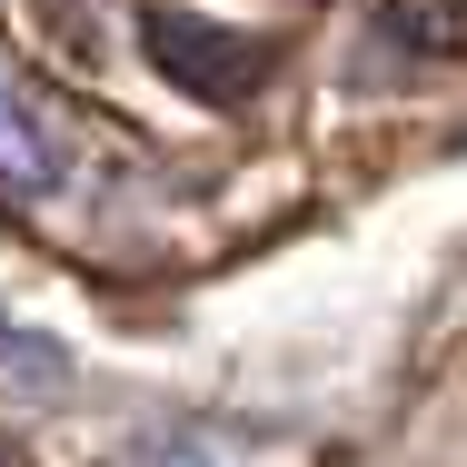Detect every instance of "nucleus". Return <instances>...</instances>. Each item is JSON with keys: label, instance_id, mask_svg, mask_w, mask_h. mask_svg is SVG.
Here are the masks:
<instances>
[{"label": "nucleus", "instance_id": "f257e3e1", "mask_svg": "<svg viewBox=\"0 0 467 467\" xmlns=\"http://www.w3.org/2000/svg\"><path fill=\"white\" fill-rule=\"evenodd\" d=\"M140 50H150V70L180 99H249L279 70L269 40L229 30V20H189V10H150V20H140Z\"/></svg>", "mask_w": 467, "mask_h": 467}, {"label": "nucleus", "instance_id": "f03ea898", "mask_svg": "<svg viewBox=\"0 0 467 467\" xmlns=\"http://www.w3.org/2000/svg\"><path fill=\"white\" fill-rule=\"evenodd\" d=\"M50 180H60V160H50V140H40L30 99L0 90V189H10V199H40Z\"/></svg>", "mask_w": 467, "mask_h": 467}, {"label": "nucleus", "instance_id": "7ed1b4c3", "mask_svg": "<svg viewBox=\"0 0 467 467\" xmlns=\"http://www.w3.org/2000/svg\"><path fill=\"white\" fill-rule=\"evenodd\" d=\"M0 388H10V398H50V388H70V358H60V338L20 328L10 308H0Z\"/></svg>", "mask_w": 467, "mask_h": 467}, {"label": "nucleus", "instance_id": "20e7f679", "mask_svg": "<svg viewBox=\"0 0 467 467\" xmlns=\"http://www.w3.org/2000/svg\"><path fill=\"white\" fill-rule=\"evenodd\" d=\"M388 40L428 60H467V0H388Z\"/></svg>", "mask_w": 467, "mask_h": 467}, {"label": "nucleus", "instance_id": "39448f33", "mask_svg": "<svg viewBox=\"0 0 467 467\" xmlns=\"http://www.w3.org/2000/svg\"><path fill=\"white\" fill-rule=\"evenodd\" d=\"M119 467H209V458H199V448H180V438H160V448H130Z\"/></svg>", "mask_w": 467, "mask_h": 467}, {"label": "nucleus", "instance_id": "423d86ee", "mask_svg": "<svg viewBox=\"0 0 467 467\" xmlns=\"http://www.w3.org/2000/svg\"><path fill=\"white\" fill-rule=\"evenodd\" d=\"M0 467H30V458H20V438H0Z\"/></svg>", "mask_w": 467, "mask_h": 467}]
</instances>
